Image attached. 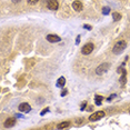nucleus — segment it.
Returning <instances> with one entry per match:
<instances>
[{
  "label": "nucleus",
  "instance_id": "nucleus-1",
  "mask_svg": "<svg viewBox=\"0 0 130 130\" xmlns=\"http://www.w3.org/2000/svg\"><path fill=\"white\" fill-rule=\"evenodd\" d=\"M127 47V42L125 40H119L117 41L116 43H115L113 46V49H112V51H113V54H120L121 51H123V49H126Z\"/></svg>",
  "mask_w": 130,
  "mask_h": 130
},
{
  "label": "nucleus",
  "instance_id": "nucleus-2",
  "mask_svg": "<svg viewBox=\"0 0 130 130\" xmlns=\"http://www.w3.org/2000/svg\"><path fill=\"white\" fill-rule=\"evenodd\" d=\"M109 68H110V64H109V63H102V64H100V66L96 69V73L98 76H101V75H103V73L107 71Z\"/></svg>",
  "mask_w": 130,
  "mask_h": 130
},
{
  "label": "nucleus",
  "instance_id": "nucleus-3",
  "mask_svg": "<svg viewBox=\"0 0 130 130\" xmlns=\"http://www.w3.org/2000/svg\"><path fill=\"white\" fill-rule=\"evenodd\" d=\"M93 45L92 43H87V45H85L84 47H82V49H81V52H82V55H90L91 52L93 51Z\"/></svg>",
  "mask_w": 130,
  "mask_h": 130
},
{
  "label": "nucleus",
  "instance_id": "nucleus-4",
  "mask_svg": "<svg viewBox=\"0 0 130 130\" xmlns=\"http://www.w3.org/2000/svg\"><path fill=\"white\" fill-rule=\"evenodd\" d=\"M103 117H105V112L103 111H97L89 117V120L90 121H97V120H100Z\"/></svg>",
  "mask_w": 130,
  "mask_h": 130
},
{
  "label": "nucleus",
  "instance_id": "nucleus-5",
  "mask_svg": "<svg viewBox=\"0 0 130 130\" xmlns=\"http://www.w3.org/2000/svg\"><path fill=\"white\" fill-rule=\"evenodd\" d=\"M47 7H48L50 10H57L59 8L58 0H47Z\"/></svg>",
  "mask_w": 130,
  "mask_h": 130
},
{
  "label": "nucleus",
  "instance_id": "nucleus-6",
  "mask_svg": "<svg viewBox=\"0 0 130 130\" xmlns=\"http://www.w3.org/2000/svg\"><path fill=\"white\" fill-rule=\"evenodd\" d=\"M19 111H21V112H25V113H28L29 111L31 110V107H30V105L27 102H22V103H20L19 105Z\"/></svg>",
  "mask_w": 130,
  "mask_h": 130
},
{
  "label": "nucleus",
  "instance_id": "nucleus-7",
  "mask_svg": "<svg viewBox=\"0 0 130 130\" xmlns=\"http://www.w3.org/2000/svg\"><path fill=\"white\" fill-rule=\"evenodd\" d=\"M46 39L48 40L49 42L55 43V42H59V41L61 40V38L59 36H56V35H48V36L46 37Z\"/></svg>",
  "mask_w": 130,
  "mask_h": 130
},
{
  "label": "nucleus",
  "instance_id": "nucleus-8",
  "mask_svg": "<svg viewBox=\"0 0 130 130\" xmlns=\"http://www.w3.org/2000/svg\"><path fill=\"white\" fill-rule=\"evenodd\" d=\"M72 8H73V9H75L76 11H81L82 9H84V5H82V2H80L79 0H77V1H73Z\"/></svg>",
  "mask_w": 130,
  "mask_h": 130
},
{
  "label": "nucleus",
  "instance_id": "nucleus-9",
  "mask_svg": "<svg viewBox=\"0 0 130 130\" xmlns=\"http://www.w3.org/2000/svg\"><path fill=\"white\" fill-rule=\"evenodd\" d=\"M14 123H16V119H14V118H8V119L5 121V127L6 128H10V127L14 126Z\"/></svg>",
  "mask_w": 130,
  "mask_h": 130
},
{
  "label": "nucleus",
  "instance_id": "nucleus-10",
  "mask_svg": "<svg viewBox=\"0 0 130 130\" xmlns=\"http://www.w3.org/2000/svg\"><path fill=\"white\" fill-rule=\"evenodd\" d=\"M64 84H66V79L63 78V77H60V78L58 79V81H57V87H60V88H62Z\"/></svg>",
  "mask_w": 130,
  "mask_h": 130
},
{
  "label": "nucleus",
  "instance_id": "nucleus-11",
  "mask_svg": "<svg viewBox=\"0 0 130 130\" xmlns=\"http://www.w3.org/2000/svg\"><path fill=\"white\" fill-rule=\"evenodd\" d=\"M70 126V121H64V122H61L59 123V125L57 126L58 129H63V128H67V127Z\"/></svg>",
  "mask_w": 130,
  "mask_h": 130
},
{
  "label": "nucleus",
  "instance_id": "nucleus-12",
  "mask_svg": "<svg viewBox=\"0 0 130 130\" xmlns=\"http://www.w3.org/2000/svg\"><path fill=\"white\" fill-rule=\"evenodd\" d=\"M103 98L101 96H96V99H94V102H96V105L97 106H100L101 105V100H102Z\"/></svg>",
  "mask_w": 130,
  "mask_h": 130
},
{
  "label": "nucleus",
  "instance_id": "nucleus-13",
  "mask_svg": "<svg viewBox=\"0 0 130 130\" xmlns=\"http://www.w3.org/2000/svg\"><path fill=\"white\" fill-rule=\"evenodd\" d=\"M112 16H113V20H115V21H118V20L121 19L120 13H118V12H115L113 14H112Z\"/></svg>",
  "mask_w": 130,
  "mask_h": 130
},
{
  "label": "nucleus",
  "instance_id": "nucleus-14",
  "mask_svg": "<svg viewBox=\"0 0 130 130\" xmlns=\"http://www.w3.org/2000/svg\"><path fill=\"white\" fill-rule=\"evenodd\" d=\"M28 1V4H30V5H35V4H37L39 0H27Z\"/></svg>",
  "mask_w": 130,
  "mask_h": 130
},
{
  "label": "nucleus",
  "instance_id": "nucleus-15",
  "mask_svg": "<svg viewBox=\"0 0 130 130\" xmlns=\"http://www.w3.org/2000/svg\"><path fill=\"white\" fill-rule=\"evenodd\" d=\"M109 11H110V9H109V8H103V10H102V12L103 13H108Z\"/></svg>",
  "mask_w": 130,
  "mask_h": 130
},
{
  "label": "nucleus",
  "instance_id": "nucleus-16",
  "mask_svg": "<svg viewBox=\"0 0 130 130\" xmlns=\"http://www.w3.org/2000/svg\"><path fill=\"white\" fill-rule=\"evenodd\" d=\"M11 1H12L13 4H18V2H20L21 0H11Z\"/></svg>",
  "mask_w": 130,
  "mask_h": 130
},
{
  "label": "nucleus",
  "instance_id": "nucleus-17",
  "mask_svg": "<svg viewBox=\"0 0 130 130\" xmlns=\"http://www.w3.org/2000/svg\"><path fill=\"white\" fill-rule=\"evenodd\" d=\"M85 107H86V102H82V106H81V109H82V110L85 109Z\"/></svg>",
  "mask_w": 130,
  "mask_h": 130
}]
</instances>
